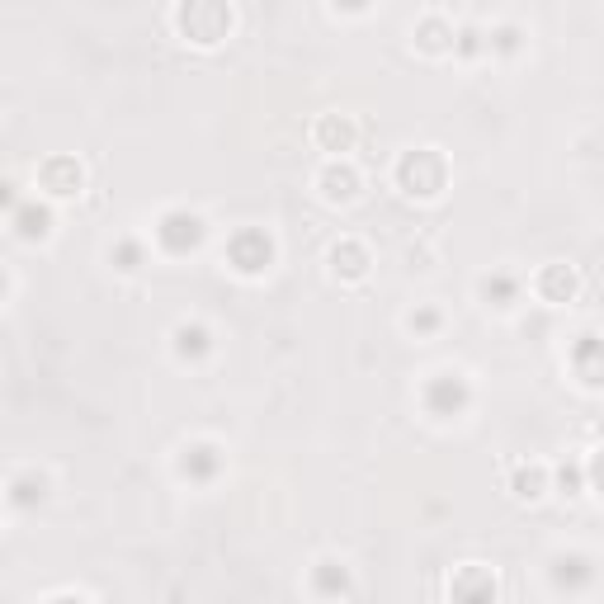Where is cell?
<instances>
[{
    "instance_id": "1",
    "label": "cell",
    "mask_w": 604,
    "mask_h": 604,
    "mask_svg": "<svg viewBox=\"0 0 604 604\" xmlns=\"http://www.w3.org/2000/svg\"><path fill=\"white\" fill-rule=\"evenodd\" d=\"M180 29L194 38V43H217V38H227L232 29V10H227V0H184V10H180Z\"/></svg>"
},
{
    "instance_id": "2",
    "label": "cell",
    "mask_w": 604,
    "mask_h": 604,
    "mask_svg": "<svg viewBox=\"0 0 604 604\" xmlns=\"http://www.w3.org/2000/svg\"><path fill=\"white\" fill-rule=\"evenodd\" d=\"M401 184H406V194H421V199L439 194L444 189V161L434 151H411L401 161Z\"/></svg>"
},
{
    "instance_id": "3",
    "label": "cell",
    "mask_w": 604,
    "mask_h": 604,
    "mask_svg": "<svg viewBox=\"0 0 604 604\" xmlns=\"http://www.w3.org/2000/svg\"><path fill=\"white\" fill-rule=\"evenodd\" d=\"M199 236H203V227H199L194 213H166L161 217V245H166V251L184 255V251L199 245Z\"/></svg>"
},
{
    "instance_id": "4",
    "label": "cell",
    "mask_w": 604,
    "mask_h": 604,
    "mask_svg": "<svg viewBox=\"0 0 604 604\" xmlns=\"http://www.w3.org/2000/svg\"><path fill=\"white\" fill-rule=\"evenodd\" d=\"M227 255H232V265H236V269L260 274V269L269 265V236H265V232H241V236H232Z\"/></svg>"
},
{
    "instance_id": "5",
    "label": "cell",
    "mask_w": 604,
    "mask_h": 604,
    "mask_svg": "<svg viewBox=\"0 0 604 604\" xmlns=\"http://www.w3.org/2000/svg\"><path fill=\"white\" fill-rule=\"evenodd\" d=\"M43 189H52V194H76L80 189V166L76 161H67V156H57V161H47L43 166Z\"/></svg>"
},
{
    "instance_id": "6",
    "label": "cell",
    "mask_w": 604,
    "mask_h": 604,
    "mask_svg": "<svg viewBox=\"0 0 604 604\" xmlns=\"http://www.w3.org/2000/svg\"><path fill=\"white\" fill-rule=\"evenodd\" d=\"M463 401H468V388H463L458 378H434L430 382V406L439 411V416H453Z\"/></svg>"
},
{
    "instance_id": "7",
    "label": "cell",
    "mask_w": 604,
    "mask_h": 604,
    "mask_svg": "<svg viewBox=\"0 0 604 604\" xmlns=\"http://www.w3.org/2000/svg\"><path fill=\"white\" fill-rule=\"evenodd\" d=\"M317 137H321L326 151H345V147L354 142V128H349L345 119H321V123H317Z\"/></svg>"
},
{
    "instance_id": "8",
    "label": "cell",
    "mask_w": 604,
    "mask_h": 604,
    "mask_svg": "<svg viewBox=\"0 0 604 604\" xmlns=\"http://www.w3.org/2000/svg\"><path fill=\"white\" fill-rule=\"evenodd\" d=\"M538 288H543V297H553V302H567L571 297V288H576V279H571V269L567 265H553L538 279Z\"/></svg>"
},
{
    "instance_id": "9",
    "label": "cell",
    "mask_w": 604,
    "mask_h": 604,
    "mask_svg": "<svg viewBox=\"0 0 604 604\" xmlns=\"http://www.w3.org/2000/svg\"><path fill=\"white\" fill-rule=\"evenodd\" d=\"M47 223H52V217H47V208H19L15 213V227H19V236L24 241H38V236H47Z\"/></svg>"
},
{
    "instance_id": "10",
    "label": "cell",
    "mask_w": 604,
    "mask_h": 604,
    "mask_svg": "<svg viewBox=\"0 0 604 604\" xmlns=\"http://www.w3.org/2000/svg\"><path fill=\"white\" fill-rule=\"evenodd\" d=\"M321 184H326V199H354V184H359V180H354L349 166H331L321 175Z\"/></svg>"
},
{
    "instance_id": "11",
    "label": "cell",
    "mask_w": 604,
    "mask_h": 604,
    "mask_svg": "<svg viewBox=\"0 0 604 604\" xmlns=\"http://www.w3.org/2000/svg\"><path fill=\"white\" fill-rule=\"evenodd\" d=\"M336 269L349 274V279H359V274H364V251H359V245H340V251H336Z\"/></svg>"
},
{
    "instance_id": "12",
    "label": "cell",
    "mask_w": 604,
    "mask_h": 604,
    "mask_svg": "<svg viewBox=\"0 0 604 604\" xmlns=\"http://www.w3.org/2000/svg\"><path fill=\"white\" fill-rule=\"evenodd\" d=\"M213 468H217V453L213 449H194L184 458V473H194V477H213Z\"/></svg>"
},
{
    "instance_id": "13",
    "label": "cell",
    "mask_w": 604,
    "mask_h": 604,
    "mask_svg": "<svg viewBox=\"0 0 604 604\" xmlns=\"http://www.w3.org/2000/svg\"><path fill=\"white\" fill-rule=\"evenodd\" d=\"M515 496H525V501H534V496H543V473H538V468H529V473H519V477H515Z\"/></svg>"
},
{
    "instance_id": "14",
    "label": "cell",
    "mask_w": 604,
    "mask_h": 604,
    "mask_svg": "<svg viewBox=\"0 0 604 604\" xmlns=\"http://www.w3.org/2000/svg\"><path fill=\"white\" fill-rule=\"evenodd\" d=\"M421 47H425V52H439V47H449V29H444V24H439V19H430L425 29H421Z\"/></svg>"
},
{
    "instance_id": "15",
    "label": "cell",
    "mask_w": 604,
    "mask_h": 604,
    "mask_svg": "<svg viewBox=\"0 0 604 604\" xmlns=\"http://www.w3.org/2000/svg\"><path fill=\"white\" fill-rule=\"evenodd\" d=\"M15 501H19V505L43 501V477H38V482H34V477H19V482H15Z\"/></svg>"
},
{
    "instance_id": "16",
    "label": "cell",
    "mask_w": 604,
    "mask_h": 604,
    "mask_svg": "<svg viewBox=\"0 0 604 604\" xmlns=\"http://www.w3.org/2000/svg\"><path fill=\"white\" fill-rule=\"evenodd\" d=\"M175 340H180V354H203V340H208V336L199 331V326H180Z\"/></svg>"
},
{
    "instance_id": "17",
    "label": "cell",
    "mask_w": 604,
    "mask_h": 604,
    "mask_svg": "<svg viewBox=\"0 0 604 604\" xmlns=\"http://www.w3.org/2000/svg\"><path fill=\"white\" fill-rule=\"evenodd\" d=\"M482 288H486V297H491V293H496V297H510V293H515V284H510V279H486Z\"/></svg>"
},
{
    "instance_id": "18",
    "label": "cell",
    "mask_w": 604,
    "mask_h": 604,
    "mask_svg": "<svg viewBox=\"0 0 604 604\" xmlns=\"http://www.w3.org/2000/svg\"><path fill=\"white\" fill-rule=\"evenodd\" d=\"M411 326H416V331H430V326H434V312H421V317H411Z\"/></svg>"
},
{
    "instance_id": "19",
    "label": "cell",
    "mask_w": 604,
    "mask_h": 604,
    "mask_svg": "<svg viewBox=\"0 0 604 604\" xmlns=\"http://www.w3.org/2000/svg\"><path fill=\"white\" fill-rule=\"evenodd\" d=\"M10 203H15V184L0 180V208H10Z\"/></svg>"
},
{
    "instance_id": "20",
    "label": "cell",
    "mask_w": 604,
    "mask_h": 604,
    "mask_svg": "<svg viewBox=\"0 0 604 604\" xmlns=\"http://www.w3.org/2000/svg\"><path fill=\"white\" fill-rule=\"evenodd\" d=\"M336 5H345V10H359V5H364V0H336Z\"/></svg>"
},
{
    "instance_id": "21",
    "label": "cell",
    "mask_w": 604,
    "mask_h": 604,
    "mask_svg": "<svg viewBox=\"0 0 604 604\" xmlns=\"http://www.w3.org/2000/svg\"><path fill=\"white\" fill-rule=\"evenodd\" d=\"M0 293H5V279H0Z\"/></svg>"
}]
</instances>
